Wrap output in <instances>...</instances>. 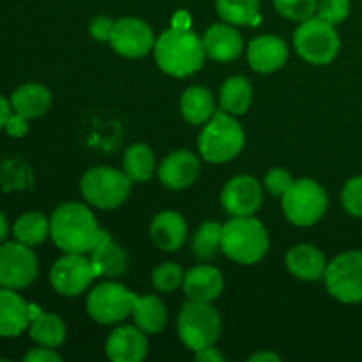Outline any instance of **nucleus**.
Wrapping results in <instances>:
<instances>
[{
	"mask_svg": "<svg viewBox=\"0 0 362 362\" xmlns=\"http://www.w3.org/2000/svg\"><path fill=\"white\" fill-rule=\"evenodd\" d=\"M99 232L94 212L80 202L59 205L49 218V237L62 253L88 255Z\"/></svg>",
	"mask_w": 362,
	"mask_h": 362,
	"instance_id": "1",
	"label": "nucleus"
},
{
	"mask_svg": "<svg viewBox=\"0 0 362 362\" xmlns=\"http://www.w3.org/2000/svg\"><path fill=\"white\" fill-rule=\"evenodd\" d=\"M154 59L163 73L186 78L202 69L207 53L200 35L189 28L172 27L156 39Z\"/></svg>",
	"mask_w": 362,
	"mask_h": 362,
	"instance_id": "2",
	"label": "nucleus"
},
{
	"mask_svg": "<svg viewBox=\"0 0 362 362\" xmlns=\"http://www.w3.org/2000/svg\"><path fill=\"white\" fill-rule=\"evenodd\" d=\"M221 251L240 265H255L267 255V228L253 216L232 218L223 225Z\"/></svg>",
	"mask_w": 362,
	"mask_h": 362,
	"instance_id": "3",
	"label": "nucleus"
},
{
	"mask_svg": "<svg viewBox=\"0 0 362 362\" xmlns=\"http://www.w3.org/2000/svg\"><path fill=\"white\" fill-rule=\"evenodd\" d=\"M246 136L244 129L235 120V115L223 110L216 112L209 122L204 124L198 136V152L205 161L212 165L232 161L243 152Z\"/></svg>",
	"mask_w": 362,
	"mask_h": 362,
	"instance_id": "4",
	"label": "nucleus"
},
{
	"mask_svg": "<svg viewBox=\"0 0 362 362\" xmlns=\"http://www.w3.org/2000/svg\"><path fill=\"white\" fill-rule=\"evenodd\" d=\"M133 180L124 170L110 166H94L80 180L81 197L99 211H113L127 200Z\"/></svg>",
	"mask_w": 362,
	"mask_h": 362,
	"instance_id": "5",
	"label": "nucleus"
},
{
	"mask_svg": "<svg viewBox=\"0 0 362 362\" xmlns=\"http://www.w3.org/2000/svg\"><path fill=\"white\" fill-rule=\"evenodd\" d=\"M221 332V318L211 303L189 300L184 303L177 318V334L191 352L214 346Z\"/></svg>",
	"mask_w": 362,
	"mask_h": 362,
	"instance_id": "6",
	"label": "nucleus"
},
{
	"mask_svg": "<svg viewBox=\"0 0 362 362\" xmlns=\"http://www.w3.org/2000/svg\"><path fill=\"white\" fill-rule=\"evenodd\" d=\"M293 46L303 60L313 66H325L336 59L341 42L334 25L311 16L300 21L293 32Z\"/></svg>",
	"mask_w": 362,
	"mask_h": 362,
	"instance_id": "7",
	"label": "nucleus"
},
{
	"mask_svg": "<svg viewBox=\"0 0 362 362\" xmlns=\"http://www.w3.org/2000/svg\"><path fill=\"white\" fill-rule=\"evenodd\" d=\"M329 198L324 187L313 179H297L288 191L281 197V207L285 218L292 225L313 226L327 212Z\"/></svg>",
	"mask_w": 362,
	"mask_h": 362,
	"instance_id": "8",
	"label": "nucleus"
},
{
	"mask_svg": "<svg viewBox=\"0 0 362 362\" xmlns=\"http://www.w3.org/2000/svg\"><path fill=\"white\" fill-rule=\"evenodd\" d=\"M136 293L120 283L103 281L88 292L87 313L95 324H120L133 313Z\"/></svg>",
	"mask_w": 362,
	"mask_h": 362,
	"instance_id": "9",
	"label": "nucleus"
},
{
	"mask_svg": "<svg viewBox=\"0 0 362 362\" xmlns=\"http://www.w3.org/2000/svg\"><path fill=\"white\" fill-rule=\"evenodd\" d=\"M324 281L327 292L339 303H362V251H346L332 258Z\"/></svg>",
	"mask_w": 362,
	"mask_h": 362,
	"instance_id": "10",
	"label": "nucleus"
},
{
	"mask_svg": "<svg viewBox=\"0 0 362 362\" xmlns=\"http://www.w3.org/2000/svg\"><path fill=\"white\" fill-rule=\"evenodd\" d=\"M98 278L90 258L85 253H64L49 271V285L64 297H78Z\"/></svg>",
	"mask_w": 362,
	"mask_h": 362,
	"instance_id": "11",
	"label": "nucleus"
},
{
	"mask_svg": "<svg viewBox=\"0 0 362 362\" xmlns=\"http://www.w3.org/2000/svg\"><path fill=\"white\" fill-rule=\"evenodd\" d=\"M37 272V257L30 250V246H25L20 240L0 244V286L2 288H27L35 281Z\"/></svg>",
	"mask_w": 362,
	"mask_h": 362,
	"instance_id": "12",
	"label": "nucleus"
},
{
	"mask_svg": "<svg viewBox=\"0 0 362 362\" xmlns=\"http://www.w3.org/2000/svg\"><path fill=\"white\" fill-rule=\"evenodd\" d=\"M156 35L148 23L134 16H126L115 20L112 35H110V46L113 52L119 53L126 59H141L154 52Z\"/></svg>",
	"mask_w": 362,
	"mask_h": 362,
	"instance_id": "13",
	"label": "nucleus"
},
{
	"mask_svg": "<svg viewBox=\"0 0 362 362\" xmlns=\"http://www.w3.org/2000/svg\"><path fill=\"white\" fill-rule=\"evenodd\" d=\"M264 202L260 182L251 175H235L221 191V205L232 218L255 216Z\"/></svg>",
	"mask_w": 362,
	"mask_h": 362,
	"instance_id": "14",
	"label": "nucleus"
},
{
	"mask_svg": "<svg viewBox=\"0 0 362 362\" xmlns=\"http://www.w3.org/2000/svg\"><path fill=\"white\" fill-rule=\"evenodd\" d=\"M200 175V158L194 152L180 148L166 156L158 168L161 184L168 189L180 191L189 187Z\"/></svg>",
	"mask_w": 362,
	"mask_h": 362,
	"instance_id": "15",
	"label": "nucleus"
},
{
	"mask_svg": "<svg viewBox=\"0 0 362 362\" xmlns=\"http://www.w3.org/2000/svg\"><path fill=\"white\" fill-rule=\"evenodd\" d=\"M105 352L113 362H141L148 352L147 336L138 325H120L106 339Z\"/></svg>",
	"mask_w": 362,
	"mask_h": 362,
	"instance_id": "16",
	"label": "nucleus"
},
{
	"mask_svg": "<svg viewBox=\"0 0 362 362\" xmlns=\"http://www.w3.org/2000/svg\"><path fill=\"white\" fill-rule=\"evenodd\" d=\"M246 55L251 69L260 74H269L285 66L288 60V48L278 35L264 34L247 45Z\"/></svg>",
	"mask_w": 362,
	"mask_h": 362,
	"instance_id": "17",
	"label": "nucleus"
},
{
	"mask_svg": "<svg viewBox=\"0 0 362 362\" xmlns=\"http://www.w3.org/2000/svg\"><path fill=\"white\" fill-rule=\"evenodd\" d=\"M202 42H204V49L209 59L216 62H232L244 49L240 32L237 30L235 25H230L226 21L211 25L202 35Z\"/></svg>",
	"mask_w": 362,
	"mask_h": 362,
	"instance_id": "18",
	"label": "nucleus"
},
{
	"mask_svg": "<svg viewBox=\"0 0 362 362\" xmlns=\"http://www.w3.org/2000/svg\"><path fill=\"white\" fill-rule=\"evenodd\" d=\"M88 258H90L92 265H94L98 278L115 279L120 278L127 271L126 251L103 228L92 250L88 251Z\"/></svg>",
	"mask_w": 362,
	"mask_h": 362,
	"instance_id": "19",
	"label": "nucleus"
},
{
	"mask_svg": "<svg viewBox=\"0 0 362 362\" xmlns=\"http://www.w3.org/2000/svg\"><path fill=\"white\" fill-rule=\"evenodd\" d=\"M223 288H225V278L214 265H197L184 274L182 290L189 300L212 303L221 296Z\"/></svg>",
	"mask_w": 362,
	"mask_h": 362,
	"instance_id": "20",
	"label": "nucleus"
},
{
	"mask_svg": "<svg viewBox=\"0 0 362 362\" xmlns=\"http://www.w3.org/2000/svg\"><path fill=\"white\" fill-rule=\"evenodd\" d=\"M148 233L158 250L175 253L187 239V223L179 212L163 211L152 218Z\"/></svg>",
	"mask_w": 362,
	"mask_h": 362,
	"instance_id": "21",
	"label": "nucleus"
},
{
	"mask_svg": "<svg viewBox=\"0 0 362 362\" xmlns=\"http://www.w3.org/2000/svg\"><path fill=\"white\" fill-rule=\"evenodd\" d=\"M30 322V304L14 290L0 288V338H16Z\"/></svg>",
	"mask_w": 362,
	"mask_h": 362,
	"instance_id": "22",
	"label": "nucleus"
},
{
	"mask_svg": "<svg viewBox=\"0 0 362 362\" xmlns=\"http://www.w3.org/2000/svg\"><path fill=\"white\" fill-rule=\"evenodd\" d=\"M286 269L300 281H318L324 278L327 258L313 244H297L286 253Z\"/></svg>",
	"mask_w": 362,
	"mask_h": 362,
	"instance_id": "23",
	"label": "nucleus"
},
{
	"mask_svg": "<svg viewBox=\"0 0 362 362\" xmlns=\"http://www.w3.org/2000/svg\"><path fill=\"white\" fill-rule=\"evenodd\" d=\"M49 105H52V94L41 83L20 85L11 95L13 112L20 113L28 120L45 115L48 112Z\"/></svg>",
	"mask_w": 362,
	"mask_h": 362,
	"instance_id": "24",
	"label": "nucleus"
},
{
	"mask_svg": "<svg viewBox=\"0 0 362 362\" xmlns=\"http://www.w3.org/2000/svg\"><path fill=\"white\" fill-rule=\"evenodd\" d=\"M179 106L184 120L191 126H204L218 112L211 90H207L205 87H198V85L184 90V94L180 95Z\"/></svg>",
	"mask_w": 362,
	"mask_h": 362,
	"instance_id": "25",
	"label": "nucleus"
},
{
	"mask_svg": "<svg viewBox=\"0 0 362 362\" xmlns=\"http://www.w3.org/2000/svg\"><path fill=\"white\" fill-rule=\"evenodd\" d=\"M131 317H133L134 325H138L145 334L161 332L168 320L165 303L156 296H136Z\"/></svg>",
	"mask_w": 362,
	"mask_h": 362,
	"instance_id": "26",
	"label": "nucleus"
},
{
	"mask_svg": "<svg viewBox=\"0 0 362 362\" xmlns=\"http://www.w3.org/2000/svg\"><path fill=\"white\" fill-rule=\"evenodd\" d=\"M219 108L232 115H244L253 101V87L246 76H230L219 88Z\"/></svg>",
	"mask_w": 362,
	"mask_h": 362,
	"instance_id": "27",
	"label": "nucleus"
},
{
	"mask_svg": "<svg viewBox=\"0 0 362 362\" xmlns=\"http://www.w3.org/2000/svg\"><path fill=\"white\" fill-rule=\"evenodd\" d=\"M66 324L59 315L39 313L28 325V334L34 343L41 346L57 349L66 339Z\"/></svg>",
	"mask_w": 362,
	"mask_h": 362,
	"instance_id": "28",
	"label": "nucleus"
},
{
	"mask_svg": "<svg viewBox=\"0 0 362 362\" xmlns=\"http://www.w3.org/2000/svg\"><path fill=\"white\" fill-rule=\"evenodd\" d=\"M122 170L133 182H147L156 172L154 151L145 144H133L124 154Z\"/></svg>",
	"mask_w": 362,
	"mask_h": 362,
	"instance_id": "29",
	"label": "nucleus"
},
{
	"mask_svg": "<svg viewBox=\"0 0 362 362\" xmlns=\"http://www.w3.org/2000/svg\"><path fill=\"white\" fill-rule=\"evenodd\" d=\"M13 235L25 246H39L49 237V219L41 212H25L14 221Z\"/></svg>",
	"mask_w": 362,
	"mask_h": 362,
	"instance_id": "30",
	"label": "nucleus"
},
{
	"mask_svg": "<svg viewBox=\"0 0 362 362\" xmlns=\"http://www.w3.org/2000/svg\"><path fill=\"white\" fill-rule=\"evenodd\" d=\"M216 11L223 21L235 27L260 21V0H216Z\"/></svg>",
	"mask_w": 362,
	"mask_h": 362,
	"instance_id": "31",
	"label": "nucleus"
},
{
	"mask_svg": "<svg viewBox=\"0 0 362 362\" xmlns=\"http://www.w3.org/2000/svg\"><path fill=\"white\" fill-rule=\"evenodd\" d=\"M223 225L218 221H204L194 232L191 240V251L202 262H209L221 251Z\"/></svg>",
	"mask_w": 362,
	"mask_h": 362,
	"instance_id": "32",
	"label": "nucleus"
},
{
	"mask_svg": "<svg viewBox=\"0 0 362 362\" xmlns=\"http://www.w3.org/2000/svg\"><path fill=\"white\" fill-rule=\"evenodd\" d=\"M184 274L179 264L175 262H163L161 265L152 271V286L161 293H173L179 290L184 283Z\"/></svg>",
	"mask_w": 362,
	"mask_h": 362,
	"instance_id": "33",
	"label": "nucleus"
},
{
	"mask_svg": "<svg viewBox=\"0 0 362 362\" xmlns=\"http://www.w3.org/2000/svg\"><path fill=\"white\" fill-rule=\"evenodd\" d=\"M274 9L283 18L292 21H304L317 14L318 0H272Z\"/></svg>",
	"mask_w": 362,
	"mask_h": 362,
	"instance_id": "34",
	"label": "nucleus"
},
{
	"mask_svg": "<svg viewBox=\"0 0 362 362\" xmlns=\"http://www.w3.org/2000/svg\"><path fill=\"white\" fill-rule=\"evenodd\" d=\"M350 14V0H318L317 14L331 25H339L349 18Z\"/></svg>",
	"mask_w": 362,
	"mask_h": 362,
	"instance_id": "35",
	"label": "nucleus"
},
{
	"mask_svg": "<svg viewBox=\"0 0 362 362\" xmlns=\"http://www.w3.org/2000/svg\"><path fill=\"white\" fill-rule=\"evenodd\" d=\"M341 204L350 216L362 218V175L352 177L341 191Z\"/></svg>",
	"mask_w": 362,
	"mask_h": 362,
	"instance_id": "36",
	"label": "nucleus"
},
{
	"mask_svg": "<svg viewBox=\"0 0 362 362\" xmlns=\"http://www.w3.org/2000/svg\"><path fill=\"white\" fill-rule=\"evenodd\" d=\"M293 182H296V179H293V177L283 168L269 170L264 177L265 189H267L272 197H279V198H281L283 194L292 187Z\"/></svg>",
	"mask_w": 362,
	"mask_h": 362,
	"instance_id": "37",
	"label": "nucleus"
},
{
	"mask_svg": "<svg viewBox=\"0 0 362 362\" xmlns=\"http://www.w3.org/2000/svg\"><path fill=\"white\" fill-rule=\"evenodd\" d=\"M113 25H115V20L108 16H95L90 20V25H88V32H90L92 39L99 42H108L110 35H112Z\"/></svg>",
	"mask_w": 362,
	"mask_h": 362,
	"instance_id": "38",
	"label": "nucleus"
},
{
	"mask_svg": "<svg viewBox=\"0 0 362 362\" xmlns=\"http://www.w3.org/2000/svg\"><path fill=\"white\" fill-rule=\"evenodd\" d=\"M6 133L9 134V136L13 138H23L25 134L28 133V119H25L23 115H20V113L13 112L9 115V119H7L6 122Z\"/></svg>",
	"mask_w": 362,
	"mask_h": 362,
	"instance_id": "39",
	"label": "nucleus"
},
{
	"mask_svg": "<svg viewBox=\"0 0 362 362\" xmlns=\"http://www.w3.org/2000/svg\"><path fill=\"white\" fill-rule=\"evenodd\" d=\"M23 361L25 362H60L62 361V357L55 352V349L39 345L37 349H32L30 352L25 354Z\"/></svg>",
	"mask_w": 362,
	"mask_h": 362,
	"instance_id": "40",
	"label": "nucleus"
},
{
	"mask_svg": "<svg viewBox=\"0 0 362 362\" xmlns=\"http://www.w3.org/2000/svg\"><path fill=\"white\" fill-rule=\"evenodd\" d=\"M194 361H200V362H223L225 361V356L219 352L218 349L214 346H207L204 350H198L194 352Z\"/></svg>",
	"mask_w": 362,
	"mask_h": 362,
	"instance_id": "41",
	"label": "nucleus"
},
{
	"mask_svg": "<svg viewBox=\"0 0 362 362\" xmlns=\"http://www.w3.org/2000/svg\"><path fill=\"white\" fill-rule=\"evenodd\" d=\"M13 113V106H11V101H7L2 94H0V129L6 127L7 119Z\"/></svg>",
	"mask_w": 362,
	"mask_h": 362,
	"instance_id": "42",
	"label": "nucleus"
},
{
	"mask_svg": "<svg viewBox=\"0 0 362 362\" xmlns=\"http://www.w3.org/2000/svg\"><path fill=\"white\" fill-rule=\"evenodd\" d=\"M281 357L278 356V354H272V352H258V354H253V356L250 357L251 362H265V361H272V362H278Z\"/></svg>",
	"mask_w": 362,
	"mask_h": 362,
	"instance_id": "43",
	"label": "nucleus"
},
{
	"mask_svg": "<svg viewBox=\"0 0 362 362\" xmlns=\"http://www.w3.org/2000/svg\"><path fill=\"white\" fill-rule=\"evenodd\" d=\"M7 232H9V225H7V218L4 216V212L0 211V244L6 240Z\"/></svg>",
	"mask_w": 362,
	"mask_h": 362,
	"instance_id": "44",
	"label": "nucleus"
}]
</instances>
